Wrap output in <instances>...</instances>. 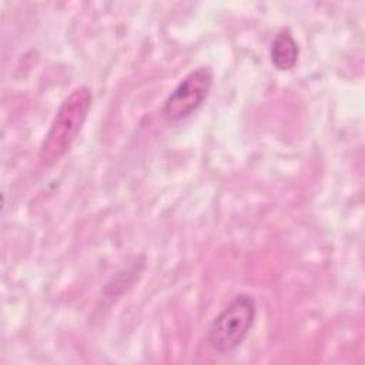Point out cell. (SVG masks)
<instances>
[{"label":"cell","instance_id":"1","mask_svg":"<svg viewBox=\"0 0 365 365\" xmlns=\"http://www.w3.org/2000/svg\"><path fill=\"white\" fill-rule=\"evenodd\" d=\"M91 101L93 94L87 86L76 87L61 101L40 147L41 164L51 165L70 151L88 115Z\"/></svg>","mask_w":365,"mask_h":365},{"label":"cell","instance_id":"2","mask_svg":"<svg viewBox=\"0 0 365 365\" xmlns=\"http://www.w3.org/2000/svg\"><path fill=\"white\" fill-rule=\"evenodd\" d=\"M257 304L251 294L240 292L212 318L207 329L210 346L220 354L238 349L254 325Z\"/></svg>","mask_w":365,"mask_h":365},{"label":"cell","instance_id":"3","mask_svg":"<svg viewBox=\"0 0 365 365\" xmlns=\"http://www.w3.org/2000/svg\"><path fill=\"white\" fill-rule=\"evenodd\" d=\"M214 83V71L210 66L191 70L168 94L161 114L168 121H181L192 115L207 100Z\"/></svg>","mask_w":365,"mask_h":365},{"label":"cell","instance_id":"4","mask_svg":"<svg viewBox=\"0 0 365 365\" xmlns=\"http://www.w3.org/2000/svg\"><path fill=\"white\" fill-rule=\"evenodd\" d=\"M299 57V46L289 29H281L271 41L269 58L279 71H289L295 67Z\"/></svg>","mask_w":365,"mask_h":365}]
</instances>
